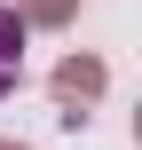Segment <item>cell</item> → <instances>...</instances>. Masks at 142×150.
Listing matches in <instances>:
<instances>
[{
    "mask_svg": "<svg viewBox=\"0 0 142 150\" xmlns=\"http://www.w3.org/2000/svg\"><path fill=\"white\" fill-rule=\"evenodd\" d=\"M24 79V16L16 8H0V95Z\"/></svg>",
    "mask_w": 142,
    "mask_h": 150,
    "instance_id": "obj_2",
    "label": "cell"
},
{
    "mask_svg": "<svg viewBox=\"0 0 142 150\" xmlns=\"http://www.w3.org/2000/svg\"><path fill=\"white\" fill-rule=\"evenodd\" d=\"M95 95H103V63H95V55H63V63H55V103H63V119H79Z\"/></svg>",
    "mask_w": 142,
    "mask_h": 150,
    "instance_id": "obj_1",
    "label": "cell"
},
{
    "mask_svg": "<svg viewBox=\"0 0 142 150\" xmlns=\"http://www.w3.org/2000/svg\"><path fill=\"white\" fill-rule=\"evenodd\" d=\"M79 0H16V16H32V24H63Z\"/></svg>",
    "mask_w": 142,
    "mask_h": 150,
    "instance_id": "obj_3",
    "label": "cell"
},
{
    "mask_svg": "<svg viewBox=\"0 0 142 150\" xmlns=\"http://www.w3.org/2000/svg\"><path fill=\"white\" fill-rule=\"evenodd\" d=\"M0 150H16V142H0Z\"/></svg>",
    "mask_w": 142,
    "mask_h": 150,
    "instance_id": "obj_4",
    "label": "cell"
}]
</instances>
